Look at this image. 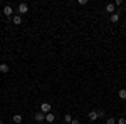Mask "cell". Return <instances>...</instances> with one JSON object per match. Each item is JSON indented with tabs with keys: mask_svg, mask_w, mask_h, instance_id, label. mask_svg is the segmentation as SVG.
<instances>
[{
	"mask_svg": "<svg viewBox=\"0 0 126 124\" xmlns=\"http://www.w3.org/2000/svg\"><path fill=\"white\" fill-rule=\"evenodd\" d=\"M50 109H52V107H50L49 102H42V104H40V112H44V114H49Z\"/></svg>",
	"mask_w": 126,
	"mask_h": 124,
	"instance_id": "cell-1",
	"label": "cell"
},
{
	"mask_svg": "<svg viewBox=\"0 0 126 124\" xmlns=\"http://www.w3.org/2000/svg\"><path fill=\"white\" fill-rule=\"evenodd\" d=\"M35 121H37V123H44V121H46V114H44V112H37V114H35Z\"/></svg>",
	"mask_w": 126,
	"mask_h": 124,
	"instance_id": "cell-3",
	"label": "cell"
},
{
	"mask_svg": "<svg viewBox=\"0 0 126 124\" xmlns=\"http://www.w3.org/2000/svg\"><path fill=\"white\" fill-rule=\"evenodd\" d=\"M0 124H3V123H2V121H0Z\"/></svg>",
	"mask_w": 126,
	"mask_h": 124,
	"instance_id": "cell-18",
	"label": "cell"
},
{
	"mask_svg": "<svg viewBox=\"0 0 126 124\" xmlns=\"http://www.w3.org/2000/svg\"><path fill=\"white\" fill-rule=\"evenodd\" d=\"M125 27H126V25H125Z\"/></svg>",
	"mask_w": 126,
	"mask_h": 124,
	"instance_id": "cell-19",
	"label": "cell"
},
{
	"mask_svg": "<svg viewBox=\"0 0 126 124\" xmlns=\"http://www.w3.org/2000/svg\"><path fill=\"white\" fill-rule=\"evenodd\" d=\"M116 123V119H113V117H109V119H106V124H114Z\"/></svg>",
	"mask_w": 126,
	"mask_h": 124,
	"instance_id": "cell-15",
	"label": "cell"
},
{
	"mask_svg": "<svg viewBox=\"0 0 126 124\" xmlns=\"http://www.w3.org/2000/svg\"><path fill=\"white\" fill-rule=\"evenodd\" d=\"M27 10H29L27 3H19V14H27Z\"/></svg>",
	"mask_w": 126,
	"mask_h": 124,
	"instance_id": "cell-2",
	"label": "cell"
},
{
	"mask_svg": "<svg viewBox=\"0 0 126 124\" xmlns=\"http://www.w3.org/2000/svg\"><path fill=\"white\" fill-rule=\"evenodd\" d=\"M0 72L7 74V72H9V66H7V64H0Z\"/></svg>",
	"mask_w": 126,
	"mask_h": 124,
	"instance_id": "cell-9",
	"label": "cell"
},
{
	"mask_svg": "<svg viewBox=\"0 0 126 124\" xmlns=\"http://www.w3.org/2000/svg\"><path fill=\"white\" fill-rule=\"evenodd\" d=\"M106 10L111 14V15H113V14H114V10H116V5H114V3H108V5H106Z\"/></svg>",
	"mask_w": 126,
	"mask_h": 124,
	"instance_id": "cell-5",
	"label": "cell"
},
{
	"mask_svg": "<svg viewBox=\"0 0 126 124\" xmlns=\"http://www.w3.org/2000/svg\"><path fill=\"white\" fill-rule=\"evenodd\" d=\"M118 20H119V14H113V15H111V22H113V24H116Z\"/></svg>",
	"mask_w": 126,
	"mask_h": 124,
	"instance_id": "cell-11",
	"label": "cell"
},
{
	"mask_svg": "<svg viewBox=\"0 0 126 124\" xmlns=\"http://www.w3.org/2000/svg\"><path fill=\"white\" fill-rule=\"evenodd\" d=\"M54 119H56V117H54V114H52V112L46 114V121H47V123H54Z\"/></svg>",
	"mask_w": 126,
	"mask_h": 124,
	"instance_id": "cell-8",
	"label": "cell"
},
{
	"mask_svg": "<svg viewBox=\"0 0 126 124\" xmlns=\"http://www.w3.org/2000/svg\"><path fill=\"white\" fill-rule=\"evenodd\" d=\"M12 121H14L15 124H20V123H22V116H20V114H15L14 117H12Z\"/></svg>",
	"mask_w": 126,
	"mask_h": 124,
	"instance_id": "cell-6",
	"label": "cell"
},
{
	"mask_svg": "<svg viewBox=\"0 0 126 124\" xmlns=\"http://www.w3.org/2000/svg\"><path fill=\"white\" fill-rule=\"evenodd\" d=\"M116 123H118V124H126V119H125V117H119Z\"/></svg>",
	"mask_w": 126,
	"mask_h": 124,
	"instance_id": "cell-16",
	"label": "cell"
},
{
	"mask_svg": "<svg viewBox=\"0 0 126 124\" xmlns=\"http://www.w3.org/2000/svg\"><path fill=\"white\" fill-rule=\"evenodd\" d=\"M118 96H119V99H126V89H119Z\"/></svg>",
	"mask_w": 126,
	"mask_h": 124,
	"instance_id": "cell-10",
	"label": "cell"
},
{
	"mask_svg": "<svg viewBox=\"0 0 126 124\" xmlns=\"http://www.w3.org/2000/svg\"><path fill=\"white\" fill-rule=\"evenodd\" d=\"M96 112H97V119L104 117V111H103V109H99V111H96Z\"/></svg>",
	"mask_w": 126,
	"mask_h": 124,
	"instance_id": "cell-14",
	"label": "cell"
},
{
	"mask_svg": "<svg viewBox=\"0 0 126 124\" xmlns=\"http://www.w3.org/2000/svg\"><path fill=\"white\" fill-rule=\"evenodd\" d=\"M14 24L20 25V24H22V17H20V15H15V17H14Z\"/></svg>",
	"mask_w": 126,
	"mask_h": 124,
	"instance_id": "cell-12",
	"label": "cell"
},
{
	"mask_svg": "<svg viewBox=\"0 0 126 124\" xmlns=\"http://www.w3.org/2000/svg\"><path fill=\"white\" fill-rule=\"evenodd\" d=\"M12 12H14V10H12L10 5H5V7H3V14H5V17H10V15H12Z\"/></svg>",
	"mask_w": 126,
	"mask_h": 124,
	"instance_id": "cell-4",
	"label": "cell"
},
{
	"mask_svg": "<svg viewBox=\"0 0 126 124\" xmlns=\"http://www.w3.org/2000/svg\"><path fill=\"white\" fill-rule=\"evenodd\" d=\"M64 123L71 124V123H72V117H71V116H69V114H66V116H64Z\"/></svg>",
	"mask_w": 126,
	"mask_h": 124,
	"instance_id": "cell-13",
	"label": "cell"
},
{
	"mask_svg": "<svg viewBox=\"0 0 126 124\" xmlns=\"http://www.w3.org/2000/svg\"><path fill=\"white\" fill-rule=\"evenodd\" d=\"M97 119V112L96 111H91V112H89V121H96Z\"/></svg>",
	"mask_w": 126,
	"mask_h": 124,
	"instance_id": "cell-7",
	"label": "cell"
},
{
	"mask_svg": "<svg viewBox=\"0 0 126 124\" xmlns=\"http://www.w3.org/2000/svg\"><path fill=\"white\" fill-rule=\"evenodd\" d=\"M71 124H81V123H79L78 119H72V123H71Z\"/></svg>",
	"mask_w": 126,
	"mask_h": 124,
	"instance_id": "cell-17",
	"label": "cell"
}]
</instances>
